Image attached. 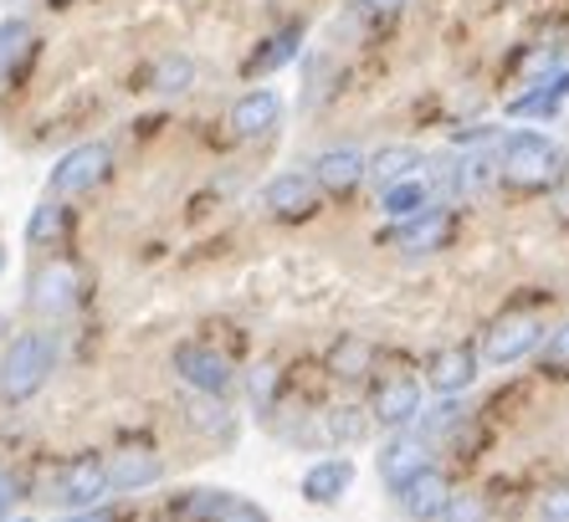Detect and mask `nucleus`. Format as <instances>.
<instances>
[{
  "label": "nucleus",
  "instance_id": "1",
  "mask_svg": "<svg viewBox=\"0 0 569 522\" xmlns=\"http://www.w3.org/2000/svg\"><path fill=\"white\" fill-rule=\"evenodd\" d=\"M569 170V154L555 144V139H543L533 129H518L503 139L498 149V174L518 190H543V184H559Z\"/></svg>",
  "mask_w": 569,
  "mask_h": 522
},
{
  "label": "nucleus",
  "instance_id": "2",
  "mask_svg": "<svg viewBox=\"0 0 569 522\" xmlns=\"http://www.w3.org/2000/svg\"><path fill=\"white\" fill-rule=\"evenodd\" d=\"M52 364H57L52 333H21V339H11V349L0 359V394L6 400H31L47 384Z\"/></svg>",
  "mask_w": 569,
  "mask_h": 522
},
{
  "label": "nucleus",
  "instance_id": "3",
  "mask_svg": "<svg viewBox=\"0 0 569 522\" xmlns=\"http://www.w3.org/2000/svg\"><path fill=\"white\" fill-rule=\"evenodd\" d=\"M174 374L186 379L196 394H206V400H221V394H231V384H237L231 364H226L216 349H206V343H180V349H174Z\"/></svg>",
  "mask_w": 569,
  "mask_h": 522
},
{
  "label": "nucleus",
  "instance_id": "4",
  "mask_svg": "<svg viewBox=\"0 0 569 522\" xmlns=\"http://www.w3.org/2000/svg\"><path fill=\"white\" fill-rule=\"evenodd\" d=\"M108 170H113V154H108V144H78L72 154L57 159V170H52V195H57V200L82 195V190L103 184Z\"/></svg>",
  "mask_w": 569,
  "mask_h": 522
},
{
  "label": "nucleus",
  "instance_id": "5",
  "mask_svg": "<svg viewBox=\"0 0 569 522\" xmlns=\"http://www.w3.org/2000/svg\"><path fill=\"white\" fill-rule=\"evenodd\" d=\"M539 339H543L539 318H529V313L503 318V323L488 328V339H482V359H488V364H498V369H508V364H518L523 353L539 349Z\"/></svg>",
  "mask_w": 569,
  "mask_h": 522
},
{
  "label": "nucleus",
  "instance_id": "6",
  "mask_svg": "<svg viewBox=\"0 0 569 522\" xmlns=\"http://www.w3.org/2000/svg\"><path fill=\"white\" fill-rule=\"evenodd\" d=\"M72 302H78V272L67 267V261H52V267H41L31 277V308L41 318H62L72 313Z\"/></svg>",
  "mask_w": 569,
  "mask_h": 522
},
{
  "label": "nucleus",
  "instance_id": "7",
  "mask_svg": "<svg viewBox=\"0 0 569 522\" xmlns=\"http://www.w3.org/2000/svg\"><path fill=\"white\" fill-rule=\"evenodd\" d=\"M108 492V476H103V461L98 456H78L72 466L57 476V496L52 502H62V508H78V512H88L98 502V496Z\"/></svg>",
  "mask_w": 569,
  "mask_h": 522
},
{
  "label": "nucleus",
  "instance_id": "8",
  "mask_svg": "<svg viewBox=\"0 0 569 522\" xmlns=\"http://www.w3.org/2000/svg\"><path fill=\"white\" fill-rule=\"evenodd\" d=\"M396 496H400V508L411 512L416 522H437L441 508L451 502V482L441 476L437 466H426V471H416L406 486H396Z\"/></svg>",
  "mask_w": 569,
  "mask_h": 522
},
{
  "label": "nucleus",
  "instance_id": "9",
  "mask_svg": "<svg viewBox=\"0 0 569 522\" xmlns=\"http://www.w3.org/2000/svg\"><path fill=\"white\" fill-rule=\"evenodd\" d=\"M313 200H318V184L308 170H282L278 180L267 184V210L282 215V221H303L313 215Z\"/></svg>",
  "mask_w": 569,
  "mask_h": 522
},
{
  "label": "nucleus",
  "instance_id": "10",
  "mask_svg": "<svg viewBox=\"0 0 569 522\" xmlns=\"http://www.w3.org/2000/svg\"><path fill=\"white\" fill-rule=\"evenodd\" d=\"M421 415V384L416 379H385L380 390H375V400H370V420H380V425H411V420Z\"/></svg>",
  "mask_w": 569,
  "mask_h": 522
},
{
  "label": "nucleus",
  "instance_id": "11",
  "mask_svg": "<svg viewBox=\"0 0 569 522\" xmlns=\"http://www.w3.org/2000/svg\"><path fill=\"white\" fill-rule=\"evenodd\" d=\"M426 466H431V441H421L416 431H406V435L380 445V476L390 486H406L416 471H426Z\"/></svg>",
  "mask_w": 569,
  "mask_h": 522
},
{
  "label": "nucleus",
  "instance_id": "12",
  "mask_svg": "<svg viewBox=\"0 0 569 522\" xmlns=\"http://www.w3.org/2000/svg\"><path fill=\"white\" fill-rule=\"evenodd\" d=\"M282 118V98L272 88H252L241 92L237 108H231V129H237V139H262V133L278 129Z\"/></svg>",
  "mask_w": 569,
  "mask_h": 522
},
{
  "label": "nucleus",
  "instance_id": "13",
  "mask_svg": "<svg viewBox=\"0 0 569 522\" xmlns=\"http://www.w3.org/2000/svg\"><path fill=\"white\" fill-rule=\"evenodd\" d=\"M349 482H355V461L323 456V461H313V466L303 471V496L313 502V508H333V502L349 492Z\"/></svg>",
  "mask_w": 569,
  "mask_h": 522
},
{
  "label": "nucleus",
  "instance_id": "14",
  "mask_svg": "<svg viewBox=\"0 0 569 522\" xmlns=\"http://www.w3.org/2000/svg\"><path fill=\"white\" fill-rule=\"evenodd\" d=\"M477 379V353L472 349H437L426 364V384L437 394H462Z\"/></svg>",
  "mask_w": 569,
  "mask_h": 522
},
{
  "label": "nucleus",
  "instance_id": "15",
  "mask_svg": "<svg viewBox=\"0 0 569 522\" xmlns=\"http://www.w3.org/2000/svg\"><path fill=\"white\" fill-rule=\"evenodd\" d=\"M108 486L113 492H139V486H154L159 482V456L144 451V445H133V451H119V456L103 466Z\"/></svg>",
  "mask_w": 569,
  "mask_h": 522
},
{
  "label": "nucleus",
  "instance_id": "16",
  "mask_svg": "<svg viewBox=\"0 0 569 522\" xmlns=\"http://www.w3.org/2000/svg\"><path fill=\"white\" fill-rule=\"evenodd\" d=\"M308 174H313V184H323V190H355V184L365 180V154L349 149V144L345 149H323Z\"/></svg>",
  "mask_w": 569,
  "mask_h": 522
},
{
  "label": "nucleus",
  "instance_id": "17",
  "mask_svg": "<svg viewBox=\"0 0 569 522\" xmlns=\"http://www.w3.org/2000/svg\"><path fill=\"white\" fill-rule=\"evenodd\" d=\"M421 170V149L416 144H385L375 159H365V180H375L380 190H390V184L411 180V174Z\"/></svg>",
  "mask_w": 569,
  "mask_h": 522
},
{
  "label": "nucleus",
  "instance_id": "18",
  "mask_svg": "<svg viewBox=\"0 0 569 522\" xmlns=\"http://www.w3.org/2000/svg\"><path fill=\"white\" fill-rule=\"evenodd\" d=\"M313 435L323 445H359L365 435H370V415L355 410V405H333L313 420Z\"/></svg>",
  "mask_w": 569,
  "mask_h": 522
},
{
  "label": "nucleus",
  "instance_id": "19",
  "mask_svg": "<svg viewBox=\"0 0 569 522\" xmlns=\"http://www.w3.org/2000/svg\"><path fill=\"white\" fill-rule=\"evenodd\" d=\"M447 231H451L447 210H431V205H426L421 215H411V221L400 225L390 241H396V247H406V251H437L441 241H447Z\"/></svg>",
  "mask_w": 569,
  "mask_h": 522
},
{
  "label": "nucleus",
  "instance_id": "20",
  "mask_svg": "<svg viewBox=\"0 0 569 522\" xmlns=\"http://www.w3.org/2000/svg\"><path fill=\"white\" fill-rule=\"evenodd\" d=\"M565 92H569V72L543 78V82H533V92L513 98V103H508V113H513V118H549L559 103H565Z\"/></svg>",
  "mask_w": 569,
  "mask_h": 522
},
{
  "label": "nucleus",
  "instance_id": "21",
  "mask_svg": "<svg viewBox=\"0 0 569 522\" xmlns=\"http://www.w3.org/2000/svg\"><path fill=\"white\" fill-rule=\"evenodd\" d=\"M426 205H431V184H426L421 174L390 184V190L380 195V210H385V215H396V221H411V215H421Z\"/></svg>",
  "mask_w": 569,
  "mask_h": 522
},
{
  "label": "nucleus",
  "instance_id": "22",
  "mask_svg": "<svg viewBox=\"0 0 569 522\" xmlns=\"http://www.w3.org/2000/svg\"><path fill=\"white\" fill-rule=\"evenodd\" d=\"M298 47H303V31L298 27H288V31H278L272 41H262V52L247 62V78H257V72H278V67H288L292 57H298Z\"/></svg>",
  "mask_w": 569,
  "mask_h": 522
},
{
  "label": "nucleus",
  "instance_id": "23",
  "mask_svg": "<svg viewBox=\"0 0 569 522\" xmlns=\"http://www.w3.org/2000/svg\"><path fill=\"white\" fill-rule=\"evenodd\" d=\"M31 41H37V37H31L27 21H0V82L11 78L16 62L31 52Z\"/></svg>",
  "mask_w": 569,
  "mask_h": 522
},
{
  "label": "nucleus",
  "instance_id": "24",
  "mask_svg": "<svg viewBox=\"0 0 569 522\" xmlns=\"http://www.w3.org/2000/svg\"><path fill=\"white\" fill-rule=\"evenodd\" d=\"M67 235V210L62 205H37L27 221V241L31 247H57Z\"/></svg>",
  "mask_w": 569,
  "mask_h": 522
},
{
  "label": "nucleus",
  "instance_id": "25",
  "mask_svg": "<svg viewBox=\"0 0 569 522\" xmlns=\"http://www.w3.org/2000/svg\"><path fill=\"white\" fill-rule=\"evenodd\" d=\"M190 82H196V62H190V57H164V62L154 67L149 88L154 92H186Z\"/></svg>",
  "mask_w": 569,
  "mask_h": 522
},
{
  "label": "nucleus",
  "instance_id": "26",
  "mask_svg": "<svg viewBox=\"0 0 569 522\" xmlns=\"http://www.w3.org/2000/svg\"><path fill=\"white\" fill-rule=\"evenodd\" d=\"M539 364H543V374H569V318L555 333L539 339Z\"/></svg>",
  "mask_w": 569,
  "mask_h": 522
},
{
  "label": "nucleus",
  "instance_id": "27",
  "mask_svg": "<svg viewBox=\"0 0 569 522\" xmlns=\"http://www.w3.org/2000/svg\"><path fill=\"white\" fill-rule=\"evenodd\" d=\"M329 364L333 374H345V379H359L365 374V364H370V343H359V339H345L339 349L329 353Z\"/></svg>",
  "mask_w": 569,
  "mask_h": 522
},
{
  "label": "nucleus",
  "instance_id": "28",
  "mask_svg": "<svg viewBox=\"0 0 569 522\" xmlns=\"http://www.w3.org/2000/svg\"><path fill=\"white\" fill-rule=\"evenodd\" d=\"M488 170H492L488 159L462 154V159H457V164H451V170H447V184H451V190H477V184L488 180Z\"/></svg>",
  "mask_w": 569,
  "mask_h": 522
},
{
  "label": "nucleus",
  "instance_id": "29",
  "mask_svg": "<svg viewBox=\"0 0 569 522\" xmlns=\"http://www.w3.org/2000/svg\"><path fill=\"white\" fill-rule=\"evenodd\" d=\"M437 522H488V508H482L477 496H451Z\"/></svg>",
  "mask_w": 569,
  "mask_h": 522
},
{
  "label": "nucleus",
  "instance_id": "30",
  "mask_svg": "<svg viewBox=\"0 0 569 522\" xmlns=\"http://www.w3.org/2000/svg\"><path fill=\"white\" fill-rule=\"evenodd\" d=\"M211 522H267V518L252 508V502H241V496H226V502H221V512H216Z\"/></svg>",
  "mask_w": 569,
  "mask_h": 522
},
{
  "label": "nucleus",
  "instance_id": "31",
  "mask_svg": "<svg viewBox=\"0 0 569 522\" xmlns=\"http://www.w3.org/2000/svg\"><path fill=\"white\" fill-rule=\"evenodd\" d=\"M539 522H569V486H559V492H549L539 502Z\"/></svg>",
  "mask_w": 569,
  "mask_h": 522
},
{
  "label": "nucleus",
  "instance_id": "32",
  "mask_svg": "<svg viewBox=\"0 0 569 522\" xmlns=\"http://www.w3.org/2000/svg\"><path fill=\"white\" fill-rule=\"evenodd\" d=\"M272 384H278V374H272V369H257V374H252V394L262 400V405L272 400Z\"/></svg>",
  "mask_w": 569,
  "mask_h": 522
},
{
  "label": "nucleus",
  "instance_id": "33",
  "mask_svg": "<svg viewBox=\"0 0 569 522\" xmlns=\"http://www.w3.org/2000/svg\"><path fill=\"white\" fill-rule=\"evenodd\" d=\"M359 11H370V16H390V11H400L406 0H355Z\"/></svg>",
  "mask_w": 569,
  "mask_h": 522
},
{
  "label": "nucleus",
  "instance_id": "34",
  "mask_svg": "<svg viewBox=\"0 0 569 522\" xmlns=\"http://www.w3.org/2000/svg\"><path fill=\"white\" fill-rule=\"evenodd\" d=\"M11 508H16V482L6 476V471H0V518H6Z\"/></svg>",
  "mask_w": 569,
  "mask_h": 522
},
{
  "label": "nucleus",
  "instance_id": "35",
  "mask_svg": "<svg viewBox=\"0 0 569 522\" xmlns=\"http://www.w3.org/2000/svg\"><path fill=\"white\" fill-rule=\"evenodd\" d=\"M67 522H113V512H103V508H88V512H82V518H67Z\"/></svg>",
  "mask_w": 569,
  "mask_h": 522
},
{
  "label": "nucleus",
  "instance_id": "36",
  "mask_svg": "<svg viewBox=\"0 0 569 522\" xmlns=\"http://www.w3.org/2000/svg\"><path fill=\"white\" fill-rule=\"evenodd\" d=\"M555 210H559V215H565V221H569V184H559V195H555Z\"/></svg>",
  "mask_w": 569,
  "mask_h": 522
},
{
  "label": "nucleus",
  "instance_id": "37",
  "mask_svg": "<svg viewBox=\"0 0 569 522\" xmlns=\"http://www.w3.org/2000/svg\"><path fill=\"white\" fill-rule=\"evenodd\" d=\"M52 6H57V11H62V6H72V0H52Z\"/></svg>",
  "mask_w": 569,
  "mask_h": 522
},
{
  "label": "nucleus",
  "instance_id": "38",
  "mask_svg": "<svg viewBox=\"0 0 569 522\" xmlns=\"http://www.w3.org/2000/svg\"><path fill=\"white\" fill-rule=\"evenodd\" d=\"M0 267H6V251H0Z\"/></svg>",
  "mask_w": 569,
  "mask_h": 522
}]
</instances>
